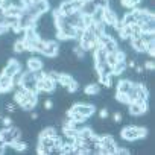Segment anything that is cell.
<instances>
[{
  "label": "cell",
  "mask_w": 155,
  "mask_h": 155,
  "mask_svg": "<svg viewBox=\"0 0 155 155\" xmlns=\"http://www.w3.org/2000/svg\"><path fill=\"white\" fill-rule=\"evenodd\" d=\"M120 137L125 141H135L138 138H146L147 129L144 126H125L120 131Z\"/></svg>",
  "instance_id": "obj_1"
},
{
  "label": "cell",
  "mask_w": 155,
  "mask_h": 155,
  "mask_svg": "<svg viewBox=\"0 0 155 155\" xmlns=\"http://www.w3.org/2000/svg\"><path fill=\"white\" fill-rule=\"evenodd\" d=\"M99 146L102 155H116V147L119 146V143L114 140L113 135L105 134V135H99Z\"/></svg>",
  "instance_id": "obj_2"
},
{
  "label": "cell",
  "mask_w": 155,
  "mask_h": 155,
  "mask_svg": "<svg viewBox=\"0 0 155 155\" xmlns=\"http://www.w3.org/2000/svg\"><path fill=\"white\" fill-rule=\"evenodd\" d=\"M21 129L17 128V126H9V128H3V129H0V138H2L5 141L6 146L12 144L14 141L17 140H21Z\"/></svg>",
  "instance_id": "obj_3"
},
{
  "label": "cell",
  "mask_w": 155,
  "mask_h": 155,
  "mask_svg": "<svg viewBox=\"0 0 155 155\" xmlns=\"http://www.w3.org/2000/svg\"><path fill=\"white\" fill-rule=\"evenodd\" d=\"M37 76H35V71H31V70H26V71H21V82H20V87L25 88L26 91H34V93H38L37 90Z\"/></svg>",
  "instance_id": "obj_4"
},
{
  "label": "cell",
  "mask_w": 155,
  "mask_h": 155,
  "mask_svg": "<svg viewBox=\"0 0 155 155\" xmlns=\"http://www.w3.org/2000/svg\"><path fill=\"white\" fill-rule=\"evenodd\" d=\"M147 111V99H135L128 104V113L131 116H143Z\"/></svg>",
  "instance_id": "obj_5"
},
{
  "label": "cell",
  "mask_w": 155,
  "mask_h": 155,
  "mask_svg": "<svg viewBox=\"0 0 155 155\" xmlns=\"http://www.w3.org/2000/svg\"><path fill=\"white\" fill-rule=\"evenodd\" d=\"M55 88H56V82L55 81H52L50 78L44 73V76L41 78V79H38V82H37V90H38V93H52V91H55Z\"/></svg>",
  "instance_id": "obj_6"
},
{
  "label": "cell",
  "mask_w": 155,
  "mask_h": 155,
  "mask_svg": "<svg viewBox=\"0 0 155 155\" xmlns=\"http://www.w3.org/2000/svg\"><path fill=\"white\" fill-rule=\"evenodd\" d=\"M58 52H59V44L53 40H46L43 44V49L40 50V53L47 58H55L58 55Z\"/></svg>",
  "instance_id": "obj_7"
},
{
  "label": "cell",
  "mask_w": 155,
  "mask_h": 155,
  "mask_svg": "<svg viewBox=\"0 0 155 155\" xmlns=\"http://www.w3.org/2000/svg\"><path fill=\"white\" fill-rule=\"evenodd\" d=\"M70 110L76 111V113H79L81 116H84L85 119L91 117L94 113H96V107L91 105V104H74Z\"/></svg>",
  "instance_id": "obj_8"
},
{
  "label": "cell",
  "mask_w": 155,
  "mask_h": 155,
  "mask_svg": "<svg viewBox=\"0 0 155 155\" xmlns=\"http://www.w3.org/2000/svg\"><path fill=\"white\" fill-rule=\"evenodd\" d=\"M18 71H21V62H20V61H17V59H14V58H11V59L6 62L5 68L2 70V73H3V74L11 76V78H12L15 73H18Z\"/></svg>",
  "instance_id": "obj_9"
},
{
  "label": "cell",
  "mask_w": 155,
  "mask_h": 155,
  "mask_svg": "<svg viewBox=\"0 0 155 155\" xmlns=\"http://www.w3.org/2000/svg\"><path fill=\"white\" fill-rule=\"evenodd\" d=\"M117 20H119L117 12H116L111 6L104 8V20H102V21H104L107 26H114V25L117 23Z\"/></svg>",
  "instance_id": "obj_10"
},
{
  "label": "cell",
  "mask_w": 155,
  "mask_h": 155,
  "mask_svg": "<svg viewBox=\"0 0 155 155\" xmlns=\"http://www.w3.org/2000/svg\"><path fill=\"white\" fill-rule=\"evenodd\" d=\"M0 88H2V94L3 93H9L14 90V85H12V79L11 76H6V74H0Z\"/></svg>",
  "instance_id": "obj_11"
},
{
  "label": "cell",
  "mask_w": 155,
  "mask_h": 155,
  "mask_svg": "<svg viewBox=\"0 0 155 155\" xmlns=\"http://www.w3.org/2000/svg\"><path fill=\"white\" fill-rule=\"evenodd\" d=\"M129 44L131 47L137 52V53H144L146 52V44L141 40V37H131L129 38Z\"/></svg>",
  "instance_id": "obj_12"
},
{
  "label": "cell",
  "mask_w": 155,
  "mask_h": 155,
  "mask_svg": "<svg viewBox=\"0 0 155 155\" xmlns=\"http://www.w3.org/2000/svg\"><path fill=\"white\" fill-rule=\"evenodd\" d=\"M26 65H28V70H31V71H40V70H43L44 62L40 58H37V56H31L28 59Z\"/></svg>",
  "instance_id": "obj_13"
},
{
  "label": "cell",
  "mask_w": 155,
  "mask_h": 155,
  "mask_svg": "<svg viewBox=\"0 0 155 155\" xmlns=\"http://www.w3.org/2000/svg\"><path fill=\"white\" fill-rule=\"evenodd\" d=\"M97 8V3L96 0H84L82 2V6H81V14H87V15H91Z\"/></svg>",
  "instance_id": "obj_14"
},
{
  "label": "cell",
  "mask_w": 155,
  "mask_h": 155,
  "mask_svg": "<svg viewBox=\"0 0 155 155\" xmlns=\"http://www.w3.org/2000/svg\"><path fill=\"white\" fill-rule=\"evenodd\" d=\"M128 65H126V61H117L113 67H111V74L113 76H120L126 71Z\"/></svg>",
  "instance_id": "obj_15"
},
{
  "label": "cell",
  "mask_w": 155,
  "mask_h": 155,
  "mask_svg": "<svg viewBox=\"0 0 155 155\" xmlns=\"http://www.w3.org/2000/svg\"><path fill=\"white\" fill-rule=\"evenodd\" d=\"M84 91H85V94H88V96H97V94L101 93V84H99V82H90V84L85 85Z\"/></svg>",
  "instance_id": "obj_16"
},
{
  "label": "cell",
  "mask_w": 155,
  "mask_h": 155,
  "mask_svg": "<svg viewBox=\"0 0 155 155\" xmlns=\"http://www.w3.org/2000/svg\"><path fill=\"white\" fill-rule=\"evenodd\" d=\"M102 47H104V50H105L107 53H111V52H117V50L120 49V47H119V43H117V41H116L114 38H110V40H108V41H107V43H105V44L102 46Z\"/></svg>",
  "instance_id": "obj_17"
},
{
  "label": "cell",
  "mask_w": 155,
  "mask_h": 155,
  "mask_svg": "<svg viewBox=\"0 0 155 155\" xmlns=\"http://www.w3.org/2000/svg\"><path fill=\"white\" fill-rule=\"evenodd\" d=\"M131 85H132V81H131V79H122V81H119L117 85H116V88H117L116 93H128V90H129Z\"/></svg>",
  "instance_id": "obj_18"
},
{
  "label": "cell",
  "mask_w": 155,
  "mask_h": 155,
  "mask_svg": "<svg viewBox=\"0 0 155 155\" xmlns=\"http://www.w3.org/2000/svg\"><path fill=\"white\" fill-rule=\"evenodd\" d=\"M21 12H23V6H20V5H12V6H9V8L5 11V15L20 17V15H21Z\"/></svg>",
  "instance_id": "obj_19"
},
{
  "label": "cell",
  "mask_w": 155,
  "mask_h": 155,
  "mask_svg": "<svg viewBox=\"0 0 155 155\" xmlns=\"http://www.w3.org/2000/svg\"><path fill=\"white\" fill-rule=\"evenodd\" d=\"M71 81H73V76H71V74H68V73H61V74H59V79H58V84H59L61 87L67 88V85H68Z\"/></svg>",
  "instance_id": "obj_20"
},
{
  "label": "cell",
  "mask_w": 155,
  "mask_h": 155,
  "mask_svg": "<svg viewBox=\"0 0 155 155\" xmlns=\"http://www.w3.org/2000/svg\"><path fill=\"white\" fill-rule=\"evenodd\" d=\"M155 20H150V21H146L143 25H140V29H141V34H153L155 31V25H153Z\"/></svg>",
  "instance_id": "obj_21"
},
{
  "label": "cell",
  "mask_w": 155,
  "mask_h": 155,
  "mask_svg": "<svg viewBox=\"0 0 155 155\" xmlns=\"http://www.w3.org/2000/svg\"><path fill=\"white\" fill-rule=\"evenodd\" d=\"M91 18H93V23H99L104 20V8L102 6H97L96 11L91 14Z\"/></svg>",
  "instance_id": "obj_22"
},
{
  "label": "cell",
  "mask_w": 155,
  "mask_h": 155,
  "mask_svg": "<svg viewBox=\"0 0 155 155\" xmlns=\"http://www.w3.org/2000/svg\"><path fill=\"white\" fill-rule=\"evenodd\" d=\"M123 25H128V26H131V25H135V17H134V14H132V11H128L125 15H123V18L120 20Z\"/></svg>",
  "instance_id": "obj_23"
},
{
  "label": "cell",
  "mask_w": 155,
  "mask_h": 155,
  "mask_svg": "<svg viewBox=\"0 0 155 155\" xmlns=\"http://www.w3.org/2000/svg\"><path fill=\"white\" fill-rule=\"evenodd\" d=\"M9 147L15 149L17 152H23V150L28 149V143H26V141H21V140H17V141H14L12 144H9Z\"/></svg>",
  "instance_id": "obj_24"
},
{
  "label": "cell",
  "mask_w": 155,
  "mask_h": 155,
  "mask_svg": "<svg viewBox=\"0 0 155 155\" xmlns=\"http://www.w3.org/2000/svg\"><path fill=\"white\" fill-rule=\"evenodd\" d=\"M40 135H47V137H56L58 135V131H56V128L55 126H47V128H44L43 131H41V134Z\"/></svg>",
  "instance_id": "obj_25"
},
{
  "label": "cell",
  "mask_w": 155,
  "mask_h": 155,
  "mask_svg": "<svg viewBox=\"0 0 155 155\" xmlns=\"http://www.w3.org/2000/svg\"><path fill=\"white\" fill-rule=\"evenodd\" d=\"M12 49H14V52H15V53H23V52H26L25 41H23V40H18V41H15Z\"/></svg>",
  "instance_id": "obj_26"
},
{
  "label": "cell",
  "mask_w": 155,
  "mask_h": 155,
  "mask_svg": "<svg viewBox=\"0 0 155 155\" xmlns=\"http://www.w3.org/2000/svg\"><path fill=\"white\" fill-rule=\"evenodd\" d=\"M144 53H147L149 56H153V55H155V41L146 43V52H144Z\"/></svg>",
  "instance_id": "obj_27"
},
{
  "label": "cell",
  "mask_w": 155,
  "mask_h": 155,
  "mask_svg": "<svg viewBox=\"0 0 155 155\" xmlns=\"http://www.w3.org/2000/svg\"><path fill=\"white\" fill-rule=\"evenodd\" d=\"M116 99H117V102H120V104H125V105L129 104V97L126 96V93H116Z\"/></svg>",
  "instance_id": "obj_28"
},
{
  "label": "cell",
  "mask_w": 155,
  "mask_h": 155,
  "mask_svg": "<svg viewBox=\"0 0 155 155\" xmlns=\"http://www.w3.org/2000/svg\"><path fill=\"white\" fill-rule=\"evenodd\" d=\"M117 62V58H116V52H111V53H107V64L110 67H113L114 64Z\"/></svg>",
  "instance_id": "obj_29"
},
{
  "label": "cell",
  "mask_w": 155,
  "mask_h": 155,
  "mask_svg": "<svg viewBox=\"0 0 155 155\" xmlns=\"http://www.w3.org/2000/svg\"><path fill=\"white\" fill-rule=\"evenodd\" d=\"M78 88H79V82H78L76 79H73V81L67 85V91H68V93H74V91H78Z\"/></svg>",
  "instance_id": "obj_30"
},
{
  "label": "cell",
  "mask_w": 155,
  "mask_h": 155,
  "mask_svg": "<svg viewBox=\"0 0 155 155\" xmlns=\"http://www.w3.org/2000/svg\"><path fill=\"white\" fill-rule=\"evenodd\" d=\"M120 6H122V8H125V9H128V11H129V9L137 8V6L131 2V0H120Z\"/></svg>",
  "instance_id": "obj_31"
},
{
  "label": "cell",
  "mask_w": 155,
  "mask_h": 155,
  "mask_svg": "<svg viewBox=\"0 0 155 155\" xmlns=\"http://www.w3.org/2000/svg\"><path fill=\"white\" fill-rule=\"evenodd\" d=\"M0 120H2V125H3V128H9V126H12V119L11 117H2V119H0Z\"/></svg>",
  "instance_id": "obj_32"
},
{
  "label": "cell",
  "mask_w": 155,
  "mask_h": 155,
  "mask_svg": "<svg viewBox=\"0 0 155 155\" xmlns=\"http://www.w3.org/2000/svg\"><path fill=\"white\" fill-rule=\"evenodd\" d=\"M116 153H117V155H128V153H129V149H126V147H123V146L119 144V146L116 147Z\"/></svg>",
  "instance_id": "obj_33"
},
{
  "label": "cell",
  "mask_w": 155,
  "mask_h": 155,
  "mask_svg": "<svg viewBox=\"0 0 155 155\" xmlns=\"http://www.w3.org/2000/svg\"><path fill=\"white\" fill-rule=\"evenodd\" d=\"M108 110L107 108H102L101 111H99V117H101V120H105V119H108Z\"/></svg>",
  "instance_id": "obj_34"
},
{
  "label": "cell",
  "mask_w": 155,
  "mask_h": 155,
  "mask_svg": "<svg viewBox=\"0 0 155 155\" xmlns=\"http://www.w3.org/2000/svg\"><path fill=\"white\" fill-rule=\"evenodd\" d=\"M144 68H146L147 71H153V68H155V65H153V61H146V64H144Z\"/></svg>",
  "instance_id": "obj_35"
},
{
  "label": "cell",
  "mask_w": 155,
  "mask_h": 155,
  "mask_svg": "<svg viewBox=\"0 0 155 155\" xmlns=\"http://www.w3.org/2000/svg\"><path fill=\"white\" fill-rule=\"evenodd\" d=\"M44 108H46L47 111H50V110L53 108V101H52V99H47V101L44 102Z\"/></svg>",
  "instance_id": "obj_36"
},
{
  "label": "cell",
  "mask_w": 155,
  "mask_h": 155,
  "mask_svg": "<svg viewBox=\"0 0 155 155\" xmlns=\"http://www.w3.org/2000/svg\"><path fill=\"white\" fill-rule=\"evenodd\" d=\"M134 68H135V73H137L138 76H141V74L144 73V67H143V65H137V64H135Z\"/></svg>",
  "instance_id": "obj_37"
},
{
  "label": "cell",
  "mask_w": 155,
  "mask_h": 155,
  "mask_svg": "<svg viewBox=\"0 0 155 155\" xmlns=\"http://www.w3.org/2000/svg\"><path fill=\"white\" fill-rule=\"evenodd\" d=\"M113 119H114L116 123H120V122H122V113H119V111L114 113V114H113Z\"/></svg>",
  "instance_id": "obj_38"
},
{
  "label": "cell",
  "mask_w": 155,
  "mask_h": 155,
  "mask_svg": "<svg viewBox=\"0 0 155 155\" xmlns=\"http://www.w3.org/2000/svg\"><path fill=\"white\" fill-rule=\"evenodd\" d=\"M5 152H6V144L2 138H0V155H3Z\"/></svg>",
  "instance_id": "obj_39"
},
{
  "label": "cell",
  "mask_w": 155,
  "mask_h": 155,
  "mask_svg": "<svg viewBox=\"0 0 155 155\" xmlns=\"http://www.w3.org/2000/svg\"><path fill=\"white\" fill-rule=\"evenodd\" d=\"M37 119H38V113L32 111V113H31V120H37Z\"/></svg>",
  "instance_id": "obj_40"
},
{
  "label": "cell",
  "mask_w": 155,
  "mask_h": 155,
  "mask_svg": "<svg viewBox=\"0 0 155 155\" xmlns=\"http://www.w3.org/2000/svg\"><path fill=\"white\" fill-rule=\"evenodd\" d=\"M131 2H132V3L135 5V6H138V5L141 3V0H131Z\"/></svg>",
  "instance_id": "obj_41"
}]
</instances>
